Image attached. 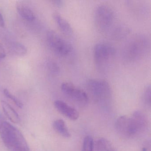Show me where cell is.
I'll return each mask as SVG.
<instances>
[{
	"instance_id": "cell-1",
	"label": "cell",
	"mask_w": 151,
	"mask_h": 151,
	"mask_svg": "<svg viewBox=\"0 0 151 151\" xmlns=\"http://www.w3.org/2000/svg\"><path fill=\"white\" fill-rule=\"evenodd\" d=\"M151 47L148 37L142 34L132 36L127 41L122 49V58L127 63L140 60L149 53Z\"/></svg>"
},
{
	"instance_id": "cell-2",
	"label": "cell",
	"mask_w": 151,
	"mask_h": 151,
	"mask_svg": "<svg viewBox=\"0 0 151 151\" xmlns=\"http://www.w3.org/2000/svg\"><path fill=\"white\" fill-rule=\"evenodd\" d=\"M0 136L9 151H30L22 133L9 123H0Z\"/></svg>"
},
{
	"instance_id": "cell-3",
	"label": "cell",
	"mask_w": 151,
	"mask_h": 151,
	"mask_svg": "<svg viewBox=\"0 0 151 151\" xmlns=\"http://www.w3.org/2000/svg\"><path fill=\"white\" fill-rule=\"evenodd\" d=\"M115 55V48L109 44L100 43L95 46L93 50L94 63L97 70L106 74L109 70Z\"/></svg>"
},
{
	"instance_id": "cell-4",
	"label": "cell",
	"mask_w": 151,
	"mask_h": 151,
	"mask_svg": "<svg viewBox=\"0 0 151 151\" xmlns=\"http://www.w3.org/2000/svg\"><path fill=\"white\" fill-rule=\"evenodd\" d=\"M86 88L94 101L98 103L106 102L111 97L109 84L102 79H91L86 83Z\"/></svg>"
},
{
	"instance_id": "cell-5",
	"label": "cell",
	"mask_w": 151,
	"mask_h": 151,
	"mask_svg": "<svg viewBox=\"0 0 151 151\" xmlns=\"http://www.w3.org/2000/svg\"><path fill=\"white\" fill-rule=\"evenodd\" d=\"M114 14L111 7L106 5H101L94 12V23L97 29L102 32H108L113 27Z\"/></svg>"
},
{
	"instance_id": "cell-6",
	"label": "cell",
	"mask_w": 151,
	"mask_h": 151,
	"mask_svg": "<svg viewBox=\"0 0 151 151\" xmlns=\"http://www.w3.org/2000/svg\"><path fill=\"white\" fill-rule=\"evenodd\" d=\"M47 40L50 47L60 55L66 56L72 51V46L70 44L54 31L50 30L47 32Z\"/></svg>"
},
{
	"instance_id": "cell-7",
	"label": "cell",
	"mask_w": 151,
	"mask_h": 151,
	"mask_svg": "<svg viewBox=\"0 0 151 151\" xmlns=\"http://www.w3.org/2000/svg\"><path fill=\"white\" fill-rule=\"evenodd\" d=\"M62 91L70 100L81 106L87 104L89 101L88 95L85 92L70 83H64L61 85Z\"/></svg>"
},
{
	"instance_id": "cell-8",
	"label": "cell",
	"mask_w": 151,
	"mask_h": 151,
	"mask_svg": "<svg viewBox=\"0 0 151 151\" xmlns=\"http://www.w3.org/2000/svg\"><path fill=\"white\" fill-rule=\"evenodd\" d=\"M130 119L134 136L145 132L148 129V119L141 111L134 112Z\"/></svg>"
},
{
	"instance_id": "cell-9",
	"label": "cell",
	"mask_w": 151,
	"mask_h": 151,
	"mask_svg": "<svg viewBox=\"0 0 151 151\" xmlns=\"http://www.w3.org/2000/svg\"><path fill=\"white\" fill-rule=\"evenodd\" d=\"M115 128L122 136L126 137H134L130 117L127 116H122L116 120Z\"/></svg>"
},
{
	"instance_id": "cell-10",
	"label": "cell",
	"mask_w": 151,
	"mask_h": 151,
	"mask_svg": "<svg viewBox=\"0 0 151 151\" xmlns=\"http://www.w3.org/2000/svg\"><path fill=\"white\" fill-rule=\"evenodd\" d=\"M54 106L59 113L70 120H76L79 117V113L76 109L62 101H55Z\"/></svg>"
},
{
	"instance_id": "cell-11",
	"label": "cell",
	"mask_w": 151,
	"mask_h": 151,
	"mask_svg": "<svg viewBox=\"0 0 151 151\" xmlns=\"http://www.w3.org/2000/svg\"><path fill=\"white\" fill-rule=\"evenodd\" d=\"M130 32V29L125 25L118 24L110 29V36L115 40H121L126 37Z\"/></svg>"
},
{
	"instance_id": "cell-12",
	"label": "cell",
	"mask_w": 151,
	"mask_h": 151,
	"mask_svg": "<svg viewBox=\"0 0 151 151\" xmlns=\"http://www.w3.org/2000/svg\"><path fill=\"white\" fill-rule=\"evenodd\" d=\"M1 106L4 114L12 122L18 124L21 122V118L16 110L5 101H1Z\"/></svg>"
},
{
	"instance_id": "cell-13",
	"label": "cell",
	"mask_w": 151,
	"mask_h": 151,
	"mask_svg": "<svg viewBox=\"0 0 151 151\" xmlns=\"http://www.w3.org/2000/svg\"><path fill=\"white\" fill-rule=\"evenodd\" d=\"M53 17L58 27L64 34L70 36L73 33L72 27L66 19L57 14H55Z\"/></svg>"
},
{
	"instance_id": "cell-14",
	"label": "cell",
	"mask_w": 151,
	"mask_h": 151,
	"mask_svg": "<svg viewBox=\"0 0 151 151\" xmlns=\"http://www.w3.org/2000/svg\"><path fill=\"white\" fill-rule=\"evenodd\" d=\"M17 9L18 14L24 20L30 22H32L35 20V16L34 13L26 5L21 3L18 4Z\"/></svg>"
},
{
	"instance_id": "cell-15",
	"label": "cell",
	"mask_w": 151,
	"mask_h": 151,
	"mask_svg": "<svg viewBox=\"0 0 151 151\" xmlns=\"http://www.w3.org/2000/svg\"><path fill=\"white\" fill-rule=\"evenodd\" d=\"M53 127L55 130L65 138H69L70 134L65 122L62 119H57L54 122Z\"/></svg>"
},
{
	"instance_id": "cell-16",
	"label": "cell",
	"mask_w": 151,
	"mask_h": 151,
	"mask_svg": "<svg viewBox=\"0 0 151 151\" xmlns=\"http://www.w3.org/2000/svg\"><path fill=\"white\" fill-rule=\"evenodd\" d=\"M97 151H117L113 144L105 138H100L96 143Z\"/></svg>"
},
{
	"instance_id": "cell-17",
	"label": "cell",
	"mask_w": 151,
	"mask_h": 151,
	"mask_svg": "<svg viewBox=\"0 0 151 151\" xmlns=\"http://www.w3.org/2000/svg\"><path fill=\"white\" fill-rule=\"evenodd\" d=\"M10 50L16 55L24 56L26 54L27 49L25 46L19 42H14L10 46Z\"/></svg>"
},
{
	"instance_id": "cell-18",
	"label": "cell",
	"mask_w": 151,
	"mask_h": 151,
	"mask_svg": "<svg viewBox=\"0 0 151 151\" xmlns=\"http://www.w3.org/2000/svg\"><path fill=\"white\" fill-rule=\"evenodd\" d=\"M93 139L91 136H86L83 142L82 151H93Z\"/></svg>"
},
{
	"instance_id": "cell-19",
	"label": "cell",
	"mask_w": 151,
	"mask_h": 151,
	"mask_svg": "<svg viewBox=\"0 0 151 151\" xmlns=\"http://www.w3.org/2000/svg\"><path fill=\"white\" fill-rule=\"evenodd\" d=\"M142 99L145 105L147 106H151V86L148 85L145 88L142 96Z\"/></svg>"
},
{
	"instance_id": "cell-20",
	"label": "cell",
	"mask_w": 151,
	"mask_h": 151,
	"mask_svg": "<svg viewBox=\"0 0 151 151\" xmlns=\"http://www.w3.org/2000/svg\"><path fill=\"white\" fill-rule=\"evenodd\" d=\"M4 93L6 97L12 100L17 107L21 109L23 107V104L22 103V101L19 99H17L16 96L11 93L8 89H4Z\"/></svg>"
},
{
	"instance_id": "cell-21",
	"label": "cell",
	"mask_w": 151,
	"mask_h": 151,
	"mask_svg": "<svg viewBox=\"0 0 151 151\" xmlns=\"http://www.w3.org/2000/svg\"><path fill=\"white\" fill-rule=\"evenodd\" d=\"M48 68L50 71L54 74H58L60 72V67L55 62L48 63Z\"/></svg>"
},
{
	"instance_id": "cell-22",
	"label": "cell",
	"mask_w": 151,
	"mask_h": 151,
	"mask_svg": "<svg viewBox=\"0 0 151 151\" xmlns=\"http://www.w3.org/2000/svg\"><path fill=\"white\" fill-rule=\"evenodd\" d=\"M6 54L4 47L0 43V59H3L6 57Z\"/></svg>"
},
{
	"instance_id": "cell-23",
	"label": "cell",
	"mask_w": 151,
	"mask_h": 151,
	"mask_svg": "<svg viewBox=\"0 0 151 151\" xmlns=\"http://www.w3.org/2000/svg\"><path fill=\"white\" fill-rule=\"evenodd\" d=\"M53 2H54L55 5L58 7H61L63 6V5H64V1H59V0L54 1H53Z\"/></svg>"
},
{
	"instance_id": "cell-24",
	"label": "cell",
	"mask_w": 151,
	"mask_h": 151,
	"mask_svg": "<svg viewBox=\"0 0 151 151\" xmlns=\"http://www.w3.org/2000/svg\"><path fill=\"white\" fill-rule=\"evenodd\" d=\"M143 147L142 151H150V143H145Z\"/></svg>"
},
{
	"instance_id": "cell-25",
	"label": "cell",
	"mask_w": 151,
	"mask_h": 151,
	"mask_svg": "<svg viewBox=\"0 0 151 151\" xmlns=\"http://www.w3.org/2000/svg\"><path fill=\"white\" fill-rule=\"evenodd\" d=\"M5 25V22L3 19V16L1 15V13H0V26L4 27Z\"/></svg>"
}]
</instances>
